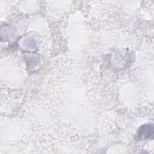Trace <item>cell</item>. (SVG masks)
Returning <instances> with one entry per match:
<instances>
[{"instance_id":"cell-1","label":"cell","mask_w":154,"mask_h":154,"mask_svg":"<svg viewBox=\"0 0 154 154\" xmlns=\"http://www.w3.org/2000/svg\"><path fill=\"white\" fill-rule=\"evenodd\" d=\"M153 128L151 125H145L142 126L138 132L137 136L138 140H146L153 137Z\"/></svg>"}]
</instances>
